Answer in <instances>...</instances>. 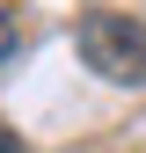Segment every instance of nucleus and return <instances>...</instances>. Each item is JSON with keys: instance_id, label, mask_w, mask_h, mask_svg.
Here are the masks:
<instances>
[{"instance_id": "nucleus-2", "label": "nucleus", "mask_w": 146, "mask_h": 153, "mask_svg": "<svg viewBox=\"0 0 146 153\" xmlns=\"http://www.w3.org/2000/svg\"><path fill=\"white\" fill-rule=\"evenodd\" d=\"M15 44H22V29H15V15L0 7V59H15Z\"/></svg>"}, {"instance_id": "nucleus-3", "label": "nucleus", "mask_w": 146, "mask_h": 153, "mask_svg": "<svg viewBox=\"0 0 146 153\" xmlns=\"http://www.w3.org/2000/svg\"><path fill=\"white\" fill-rule=\"evenodd\" d=\"M0 153H22V139H15V131H7V124H0Z\"/></svg>"}, {"instance_id": "nucleus-1", "label": "nucleus", "mask_w": 146, "mask_h": 153, "mask_svg": "<svg viewBox=\"0 0 146 153\" xmlns=\"http://www.w3.org/2000/svg\"><path fill=\"white\" fill-rule=\"evenodd\" d=\"M73 51H80V66L95 73L110 88H146V22L124 7H95L73 22Z\"/></svg>"}]
</instances>
